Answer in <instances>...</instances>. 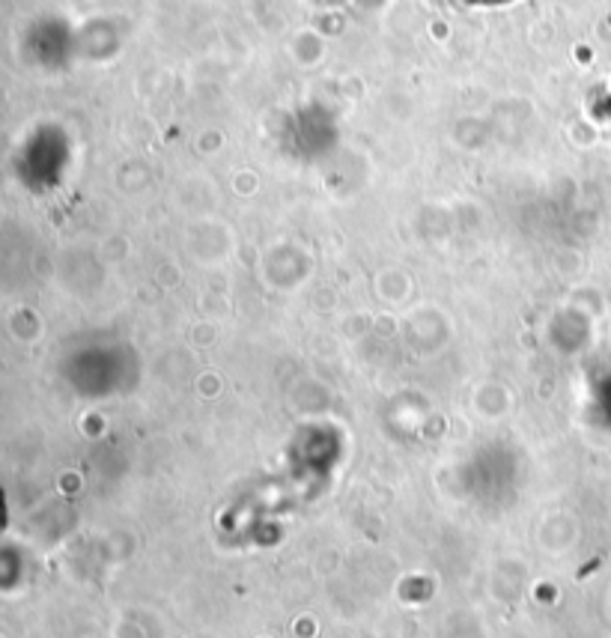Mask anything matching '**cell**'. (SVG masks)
<instances>
[{
    "label": "cell",
    "instance_id": "6da1fadb",
    "mask_svg": "<svg viewBox=\"0 0 611 638\" xmlns=\"http://www.w3.org/2000/svg\"><path fill=\"white\" fill-rule=\"evenodd\" d=\"M462 3H481V7H492V3H508V0H462Z\"/></svg>",
    "mask_w": 611,
    "mask_h": 638
}]
</instances>
